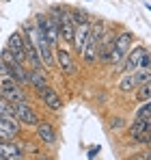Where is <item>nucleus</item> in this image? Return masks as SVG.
<instances>
[{"mask_svg": "<svg viewBox=\"0 0 151 160\" xmlns=\"http://www.w3.org/2000/svg\"><path fill=\"white\" fill-rule=\"evenodd\" d=\"M147 48L145 46H136V48H129V52L125 54V58H123V72L125 74H134V72H138L140 69V65H143V58L147 56Z\"/></svg>", "mask_w": 151, "mask_h": 160, "instance_id": "nucleus-5", "label": "nucleus"}, {"mask_svg": "<svg viewBox=\"0 0 151 160\" xmlns=\"http://www.w3.org/2000/svg\"><path fill=\"white\" fill-rule=\"evenodd\" d=\"M0 98H4V100H7V102H11V104L28 102V95H26V91L22 89V84L11 87V89H0Z\"/></svg>", "mask_w": 151, "mask_h": 160, "instance_id": "nucleus-14", "label": "nucleus"}, {"mask_svg": "<svg viewBox=\"0 0 151 160\" xmlns=\"http://www.w3.org/2000/svg\"><path fill=\"white\" fill-rule=\"evenodd\" d=\"M0 117H4V119H17L15 117V108L11 102H7L4 98H0Z\"/></svg>", "mask_w": 151, "mask_h": 160, "instance_id": "nucleus-19", "label": "nucleus"}, {"mask_svg": "<svg viewBox=\"0 0 151 160\" xmlns=\"http://www.w3.org/2000/svg\"><path fill=\"white\" fill-rule=\"evenodd\" d=\"M89 32H91V24L89 22H82V24H76L74 26V39H71V43H74L78 54H82V50H84V43L89 39Z\"/></svg>", "mask_w": 151, "mask_h": 160, "instance_id": "nucleus-9", "label": "nucleus"}, {"mask_svg": "<svg viewBox=\"0 0 151 160\" xmlns=\"http://www.w3.org/2000/svg\"><path fill=\"white\" fill-rule=\"evenodd\" d=\"M149 115H151V100H145V104L136 110L134 119H143V117H149Z\"/></svg>", "mask_w": 151, "mask_h": 160, "instance_id": "nucleus-22", "label": "nucleus"}, {"mask_svg": "<svg viewBox=\"0 0 151 160\" xmlns=\"http://www.w3.org/2000/svg\"><path fill=\"white\" fill-rule=\"evenodd\" d=\"M28 84H30V87H35L37 91H43L46 87H50V84H48V80H46L43 69H28Z\"/></svg>", "mask_w": 151, "mask_h": 160, "instance_id": "nucleus-17", "label": "nucleus"}, {"mask_svg": "<svg viewBox=\"0 0 151 160\" xmlns=\"http://www.w3.org/2000/svg\"><path fill=\"white\" fill-rule=\"evenodd\" d=\"M39 98H41V102L50 108V110H61L63 108V100L58 98V93L52 87H46L43 91H39Z\"/></svg>", "mask_w": 151, "mask_h": 160, "instance_id": "nucleus-11", "label": "nucleus"}, {"mask_svg": "<svg viewBox=\"0 0 151 160\" xmlns=\"http://www.w3.org/2000/svg\"><path fill=\"white\" fill-rule=\"evenodd\" d=\"M24 56H26V61H28V63L32 65V69H43V61H41V56H39L37 48L32 46V41H30V39H26Z\"/></svg>", "mask_w": 151, "mask_h": 160, "instance_id": "nucleus-15", "label": "nucleus"}, {"mask_svg": "<svg viewBox=\"0 0 151 160\" xmlns=\"http://www.w3.org/2000/svg\"><path fill=\"white\" fill-rule=\"evenodd\" d=\"M24 46H26L24 35H22L20 30H15V32H13V35L9 37V43H7V48H9V50H11V54L15 56V61H17V63H22V65H26Z\"/></svg>", "mask_w": 151, "mask_h": 160, "instance_id": "nucleus-8", "label": "nucleus"}, {"mask_svg": "<svg viewBox=\"0 0 151 160\" xmlns=\"http://www.w3.org/2000/svg\"><path fill=\"white\" fill-rule=\"evenodd\" d=\"M147 9H149V11H151V7H149V4H147Z\"/></svg>", "mask_w": 151, "mask_h": 160, "instance_id": "nucleus-30", "label": "nucleus"}, {"mask_svg": "<svg viewBox=\"0 0 151 160\" xmlns=\"http://www.w3.org/2000/svg\"><path fill=\"white\" fill-rule=\"evenodd\" d=\"M0 158L4 160H24V152L13 141H0Z\"/></svg>", "mask_w": 151, "mask_h": 160, "instance_id": "nucleus-10", "label": "nucleus"}, {"mask_svg": "<svg viewBox=\"0 0 151 160\" xmlns=\"http://www.w3.org/2000/svg\"><path fill=\"white\" fill-rule=\"evenodd\" d=\"M127 138L134 143H149L151 138V115L143 117V119H134L129 130H127Z\"/></svg>", "mask_w": 151, "mask_h": 160, "instance_id": "nucleus-4", "label": "nucleus"}, {"mask_svg": "<svg viewBox=\"0 0 151 160\" xmlns=\"http://www.w3.org/2000/svg\"><path fill=\"white\" fill-rule=\"evenodd\" d=\"M104 30H106V24H104V22H97L95 26L91 28V32H89V35H91L93 39H97V41H100L101 35H104Z\"/></svg>", "mask_w": 151, "mask_h": 160, "instance_id": "nucleus-23", "label": "nucleus"}, {"mask_svg": "<svg viewBox=\"0 0 151 160\" xmlns=\"http://www.w3.org/2000/svg\"><path fill=\"white\" fill-rule=\"evenodd\" d=\"M136 98H138L140 102H145V100H151V82H145V84H140V87H138V93H136Z\"/></svg>", "mask_w": 151, "mask_h": 160, "instance_id": "nucleus-21", "label": "nucleus"}, {"mask_svg": "<svg viewBox=\"0 0 151 160\" xmlns=\"http://www.w3.org/2000/svg\"><path fill=\"white\" fill-rule=\"evenodd\" d=\"M0 160H4V158H0Z\"/></svg>", "mask_w": 151, "mask_h": 160, "instance_id": "nucleus-31", "label": "nucleus"}, {"mask_svg": "<svg viewBox=\"0 0 151 160\" xmlns=\"http://www.w3.org/2000/svg\"><path fill=\"white\" fill-rule=\"evenodd\" d=\"M147 145H149V147H151V138H149V143H147Z\"/></svg>", "mask_w": 151, "mask_h": 160, "instance_id": "nucleus-29", "label": "nucleus"}, {"mask_svg": "<svg viewBox=\"0 0 151 160\" xmlns=\"http://www.w3.org/2000/svg\"><path fill=\"white\" fill-rule=\"evenodd\" d=\"M121 126H123V119H119V117H117V119H110V128H112V130H119Z\"/></svg>", "mask_w": 151, "mask_h": 160, "instance_id": "nucleus-26", "label": "nucleus"}, {"mask_svg": "<svg viewBox=\"0 0 151 160\" xmlns=\"http://www.w3.org/2000/svg\"><path fill=\"white\" fill-rule=\"evenodd\" d=\"M37 138L41 143H46V145L56 143V130H54V126L50 121H39L37 123Z\"/></svg>", "mask_w": 151, "mask_h": 160, "instance_id": "nucleus-12", "label": "nucleus"}, {"mask_svg": "<svg viewBox=\"0 0 151 160\" xmlns=\"http://www.w3.org/2000/svg\"><path fill=\"white\" fill-rule=\"evenodd\" d=\"M13 108H15V117H17V121L22 126H35L37 128V123L41 121L39 115L35 112V108L28 102H17V104H13Z\"/></svg>", "mask_w": 151, "mask_h": 160, "instance_id": "nucleus-7", "label": "nucleus"}, {"mask_svg": "<svg viewBox=\"0 0 151 160\" xmlns=\"http://www.w3.org/2000/svg\"><path fill=\"white\" fill-rule=\"evenodd\" d=\"M54 61L58 63V67H61L65 74H76V63H74V58L69 56V52H67V50L58 48V50L54 52Z\"/></svg>", "mask_w": 151, "mask_h": 160, "instance_id": "nucleus-13", "label": "nucleus"}, {"mask_svg": "<svg viewBox=\"0 0 151 160\" xmlns=\"http://www.w3.org/2000/svg\"><path fill=\"white\" fill-rule=\"evenodd\" d=\"M134 76H136V82H138V87H140V84H145V82H151V65H149V67H143V69H138V72H134Z\"/></svg>", "mask_w": 151, "mask_h": 160, "instance_id": "nucleus-20", "label": "nucleus"}, {"mask_svg": "<svg viewBox=\"0 0 151 160\" xmlns=\"http://www.w3.org/2000/svg\"><path fill=\"white\" fill-rule=\"evenodd\" d=\"M132 41H134V35H132L129 30H123L121 35H117V37H114V43H112V48H110L108 63H110V65L123 63L125 54L129 52V48H132Z\"/></svg>", "mask_w": 151, "mask_h": 160, "instance_id": "nucleus-2", "label": "nucleus"}, {"mask_svg": "<svg viewBox=\"0 0 151 160\" xmlns=\"http://www.w3.org/2000/svg\"><path fill=\"white\" fill-rule=\"evenodd\" d=\"M50 18H52V22L56 24V28H58V35L65 41H71L74 39V22H71L69 11H65L61 7H54L50 11Z\"/></svg>", "mask_w": 151, "mask_h": 160, "instance_id": "nucleus-3", "label": "nucleus"}, {"mask_svg": "<svg viewBox=\"0 0 151 160\" xmlns=\"http://www.w3.org/2000/svg\"><path fill=\"white\" fill-rule=\"evenodd\" d=\"M127 160H151V147L147 149V152H140V154H134L132 158H127Z\"/></svg>", "mask_w": 151, "mask_h": 160, "instance_id": "nucleus-25", "label": "nucleus"}, {"mask_svg": "<svg viewBox=\"0 0 151 160\" xmlns=\"http://www.w3.org/2000/svg\"><path fill=\"white\" fill-rule=\"evenodd\" d=\"M100 152V147H91V152H89V158H95V154Z\"/></svg>", "mask_w": 151, "mask_h": 160, "instance_id": "nucleus-28", "label": "nucleus"}, {"mask_svg": "<svg viewBox=\"0 0 151 160\" xmlns=\"http://www.w3.org/2000/svg\"><path fill=\"white\" fill-rule=\"evenodd\" d=\"M0 74H9V67H7V63H2V61H0Z\"/></svg>", "mask_w": 151, "mask_h": 160, "instance_id": "nucleus-27", "label": "nucleus"}, {"mask_svg": "<svg viewBox=\"0 0 151 160\" xmlns=\"http://www.w3.org/2000/svg\"><path fill=\"white\" fill-rule=\"evenodd\" d=\"M26 28H28V39H30L32 46L37 48V52L41 56L43 65H46V67H54V63H56V61H54V46H52L35 26H28V24H26Z\"/></svg>", "mask_w": 151, "mask_h": 160, "instance_id": "nucleus-1", "label": "nucleus"}, {"mask_svg": "<svg viewBox=\"0 0 151 160\" xmlns=\"http://www.w3.org/2000/svg\"><path fill=\"white\" fill-rule=\"evenodd\" d=\"M97 46H100V41H97V39H93V37L89 35L86 43H84V50H82V58H84V63L93 65V63L97 61Z\"/></svg>", "mask_w": 151, "mask_h": 160, "instance_id": "nucleus-16", "label": "nucleus"}, {"mask_svg": "<svg viewBox=\"0 0 151 160\" xmlns=\"http://www.w3.org/2000/svg\"><path fill=\"white\" fill-rule=\"evenodd\" d=\"M69 15H71L74 26H76V24H82V22H89V18H86V13H84V11H71Z\"/></svg>", "mask_w": 151, "mask_h": 160, "instance_id": "nucleus-24", "label": "nucleus"}, {"mask_svg": "<svg viewBox=\"0 0 151 160\" xmlns=\"http://www.w3.org/2000/svg\"><path fill=\"white\" fill-rule=\"evenodd\" d=\"M35 28L50 41L52 46H56V41H58V28H56V24L52 22V18L50 15H46V13H39L37 18H35Z\"/></svg>", "mask_w": 151, "mask_h": 160, "instance_id": "nucleus-6", "label": "nucleus"}, {"mask_svg": "<svg viewBox=\"0 0 151 160\" xmlns=\"http://www.w3.org/2000/svg\"><path fill=\"white\" fill-rule=\"evenodd\" d=\"M138 87V82H136V76L134 74H125L123 78L119 80V89L123 91V93H129V91H134Z\"/></svg>", "mask_w": 151, "mask_h": 160, "instance_id": "nucleus-18", "label": "nucleus"}]
</instances>
